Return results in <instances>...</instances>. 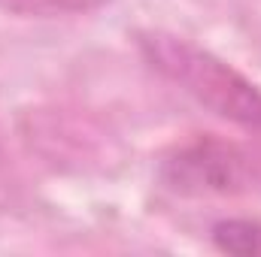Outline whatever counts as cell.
<instances>
[{
  "mask_svg": "<svg viewBox=\"0 0 261 257\" xmlns=\"http://www.w3.org/2000/svg\"><path fill=\"white\" fill-rule=\"evenodd\" d=\"M110 0H0L3 12L21 18H58V15H85L100 9Z\"/></svg>",
  "mask_w": 261,
  "mask_h": 257,
  "instance_id": "obj_3",
  "label": "cell"
},
{
  "mask_svg": "<svg viewBox=\"0 0 261 257\" xmlns=\"http://www.w3.org/2000/svg\"><path fill=\"white\" fill-rule=\"evenodd\" d=\"M213 242L219 251H228V254H261V224L258 221H219L213 227Z\"/></svg>",
  "mask_w": 261,
  "mask_h": 257,
  "instance_id": "obj_4",
  "label": "cell"
},
{
  "mask_svg": "<svg viewBox=\"0 0 261 257\" xmlns=\"http://www.w3.org/2000/svg\"><path fill=\"white\" fill-rule=\"evenodd\" d=\"M246 179H249L246 157L237 154V148L219 142H197L164 164V182L182 194H228L237 191Z\"/></svg>",
  "mask_w": 261,
  "mask_h": 257,
  "instance_id": "obj_2",
  "label": "cell"
},
{
  "mask_svg": "<svg viewBox=\"0 0 261 257\" xmlns=\"http://www.w3.org/2000/svg\"><path fill=\"white\" fill-rule=\"evenodd\" d=\"M140 52L164 79L179 85L219 118L261 130V91L213 52L164 30L140 34Z\"/></svg>",
  "mask_w": 261,
  "mask_h": 257,
  "instance_id": "obj_1",
  "label": "cell"
}]
</instances>
